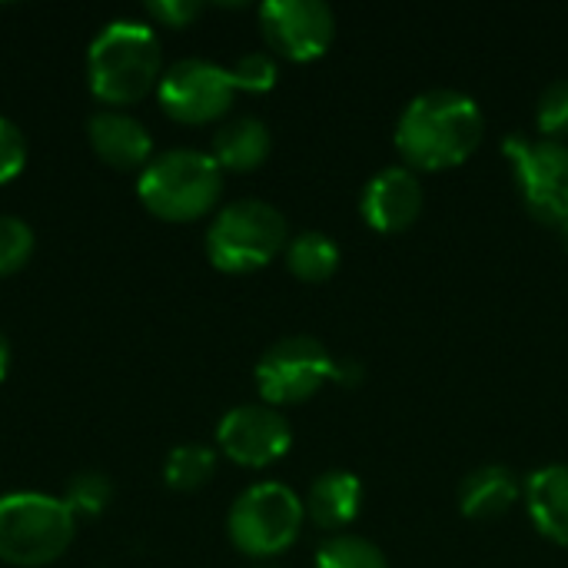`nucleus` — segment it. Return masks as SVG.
<instances>
[{
    "label": "nucleus",
    "instance_id": "5701e85b",
    "mask_svg": "<svg viewBox=\"0 0 568 568\" xmlns=\"http://www.w3.org/2000/svg\"><path fill=\"white\" fill-rule=\"evenodd\" d=\"M536 130L542 140H562L568 133V77L552 80L536 106Z\"/></svg>",
    "mask_w": 568,
    "mask_h": 568
},
{
    "label": "nucleus",
    "instance_id": "39448f33",
    "mask_svg": "<svg viewBox=\"0 0 568 568\" xmlns=\"http://www.w3.org/2000/svg\"><path fill=\"white\" fill-rule=\"evenodd\" d=\"M290 243L286 216L266 200H236L206 230V256L220 273H256Z\"/></svg>",
    "mask_w": 568,
    "mask_h": 568
},
{
    "label": "nucleus",
    "instance_id": "c756f323",
    "mask_svg": "<svg viewBox=\"0 0 568 568\" xmlns=\"http://www.w3.org/2000/svg\"><path fill=\"white\" fill-rule=\"evenodd\" d=\"M260 568H276V566H260Z\"/></svg>",
    "mask_w": 568,
    "mask_h": 568
},
{
    "label": "nucleus",
    "instance_id": "412c9836",
    "mask_svg": "<svg viewBox=\"0 0 568 568\" xmlns=\"http://www.w3.org/2000/svg\"><path fill=\"white\" fill-rule=\"evenodd\" d=\"M113 499V486L103 473H77L67 483L63 503L73 516H100Z\"/></svg>",
    "mask_w": 568,
    "mask_h": 568
},
{
    "label": "nucleus",
    "instance_id": "7ed1b4c3",
    "mask_svg": "<svg viewBox=\"0 0 568 568\" xmlns=\"http://www.w3.org/2000/svg\"><path fill=\"white\" fill-rule=\"evenodd\" d=\"M136 193L153 216L166 223H190L216 206L223 193V170L213 153L190 146L166 150L143 166Z\"/></svg>",
    "mask_w": 568,
    "mask_h": 568
},
{
    "label": "nucleus",
    "instance_id": "423d86ee",
    "mask_svg": "<svg viewBox=\"0 0 568 568\" xmlns=\"http://www.w3.org/2000/svg\"><path fill=\"white\" fill-rule=\"evenodd\" d=\"M306 506L283 483H256L236 496L226 532L230 542L250 559H273L286 552L303 529Z\"/></svg>",
    "mask_w": 568,
    "mask_h": 568
},
{
    "label": "nucleus",
    "instance_id": "f3484780",
    "mask_svg": "<svg viewBox=\"0 0 568 568\" xmlns=\"http://www.w3.org/2000/svg\"><path fill=\"white\" fill-rule=\"evenodd\" d=\"M270 150H273L270 126L256 116H236L213 133V160L220 163V170L230 173H250L263 166Z\"/></svg>",
    "mask_w": 568,
    "mask_h": 568
},
{
    "label": "nucleus",
    "instance_id": "2eb2a0df",
    "mask_svg": "<svg viewBox=\"0 0 568 568\" xmlns=\"http://www.w3.org/2000/svg\"><path fill=\"white\" fill-rule=\"evenodd\" d=\"M303 506H306V516L313 519V526H320L323 532H343L346 526L356 523V516L363 509V483L356 473L329 469L313 479Z\"/></svg>",
    "mask_w": 568,
    "mask_h": 568
},
{
    "label": "nucleus",
    "instance_id": "c85d7f7f",
    "mask_svg": "<svg viewBox=\"0 0 568 568\" xmlns=\"http://www.w3.org/2000/svg\"><path fill=\"white\" fill-rule=\"evenodd\" d=\"M559 236H562V246H566V253H568V223L559 226Z\"/></svg>",
    "mask_w": 568,
    "mask_h": 568
},
{
    "label": "nucleus",
    "instance_id": "6e6552de",
    "mask_svg": "<svg viewBox=\"0 0 568 568\" xmlns=\"http://www.w3.org/2000/svg\"><path fill=\"white\" fill-rule=\"evenodd\" d=\"M336 359L316 336H286L273 343L256 363V389L266 406H290L313 399L333 383Z\"/></svg>",
    "mask_w": 568,
    "mask_h": 568
},
{
    "label": "nucleus",
    "instance_id": "cd10ccee",
    "mask_svg": "<svg viewBox=\"0 0 568 568\" xmlns=\"http://www.w3.org/2000/svg\"><path fill=\"white\" fill-rule=\"evenodd\" d=\"M7 369H10V343H7V336H3V329H0V383H3V376H7Z\"/></svg>",
    "mask_w": 568,
    "mask_h": 568
},
{
    "label": "nucleus",
    "instance_id": "bb28decb",
    "mask_svg": "<svg viewBox=\"0 0 568 568\" xmlns=\"http://www.w3.org/2000/svg\"><path fill=\"white\" fill-rule=\"evenodd\" d=\"M363 379V363L356 359H336V373H333V383H343V386H356Z\"/></svg>",
    "mask_w": 568,
    "mask_h": 568
},
{
    "label": "nucleus",
    "instance_id": "a211bd4d",
    "mask_svg": "<svg viewBox=\"0 0 568 568\" xmlns=\"http://www.w3.org/2000/svg\"><path fill=\"white\" fill-rule=\"evenodd\" d=\"M283 253H286L290 273L303 283H326L339 270V260H343L336 240L320 233V230H306V233L290 236Z\"/></svg>",
    "mask_w": 568,
    "mask_h": 568
},
{
    "label": "nucleus",
    "instance_id": "dca6fc26",
    "mask_svg": "<svg viewBox=\"0 0 568 568\" xmlns=\"http://www.w3.org/2000/svg\"><path fill=\"white\" fill-rule=\"evenodd\" d=\"M519 496H523V486H519L516 473L509 466L489 463V466L473 469L463 479V486H459V513L466 519L489 523V519L506 516L519 503Z\"/></svg>",
    "mask_w": 568,
    "mask_h": 568
},
{
    "label": "nucleus",
    "instance_id": "393cba45",
    "mask_svg": "<svg viewBox=\"0 0 568 568\" xmlns=\"http://www.w3.org/2000/svg\"><path fill=\"white\" fill-rule=\"evenodd\" d=\"M27 163V140L17 123L0 116V183H10Z\"/></svg>",
    "mask_w": 568,
    "mask_h": 568
},
{
    "label": "nucleus",
    "instance_id": "6ab92c4d",
    "mask_svg": "<svg viewBox=\"0 0 568 568\" xmlns=\"http://www.w3.org/2000/svg\"><path fill=\"white\" fill-rule=\"evenodd\" d=\"M213 473H216V453L200 443L170 449V456L163 463V479L176 493H193V489L206 486L213 479Z\"/></svg>",
    "mask_w": 568,
    "mask_h": 568
},
{
    "label": "nucleus",
    "instance_id": "f03ea898",
    "mask_svg": "<svg viewBox=\"0 0 568 568\" xmlns=\"http://www.w3.org/2000/svg\"><path fill=\"white\" fill-rule=\"evenodd\" d=\"M160 37L150 23L113 20L106 23L87 53V80L97 100L110 106L143 100L160 80Z\"/></svg>",
    "mask_w": 568,
    "mask_h": 568
},
{
    "label": "nucleus",
    "instance_id": "f257e3e1",
    "mask_svg": "<svg viewBox=\"0 0 568 568\" xmlns=\"http://www.w3.org/2000/svg\"><path fill=\"white\" fill-rule=\"evenodd\" d=\"M486 133L479 103L459 90H426L396 120V150L409 170H453L466 163Z\"/></svg>",
    "mask_w": 568,
    "mask_h": 568
},
{
    "label": "nucleus",
    "instance_id": "9b49d317",
    "mask_svg": "<svg viewBox=\"0 0 568 568\" xmlns=\"http://www.w3.org/2000/svg\"><path fill=\"white\" fill-rule=\"evenodd\" d=\"M216 443L226 459L246 469H263L283 459L293 446V429L276 406L250 403L230 409L216 426Z\"/></svg>",
    "mask_w": 568,
    "mask_h": 568
},
{
    "label": "nucleus",
    "instance_id": "0eeeda50",
    "mask_svg": "<svg viewBox=\"0 0 568 568\" xmlns=\"http://www.w3.org/2000/svg\"><path fill=\"white\" fill-rule=\"evenodd\" d=\"M503 153L513 166L526 210L556 230L568 223V143L506 136Z\"/></svg>",
    "mask_w": 568,
    "mask_h": 568
},
{
    "label": "nucleus",
    "instance_id": "4468645a",
    "mask_svg": "<svg viewBox=\"0 0 568 568\" xmlns=\"http://www.w3.org/2000/svg\"><path fill=\"white\" fill-rule=\"evenodd\" d=\"M523 499L536 532L552 546H568V466L536 469L523 486Z\"/></svg>",
    "mask_w": 568,
    "mask_h": 568
},
{
    "label": "nucleus",
    "instance_id": "9d476101",
    "mask_svg": "<svg viewBox=\"0 0 568 568\" xmlns=\"http://www.w3.org/2000/svg\"><path fill=\"white\" fill-rule=\"evenodd\" d=\"M260 30L273 53L310 63L320 60L336 37V13L323 0H266Z\"/></svg>",
    "mask_w": 568,
    "mask_h": 568
},
{
    "label": "nucleus",
    "instance_id": "aec40b11",
    "mask_svg": "<svg viewBox=\"0 0 568 568\" xmlns=\"http://www.w3.org/2000/svg\"><path fill=\"white\" fill-rule=\"evenodd\" d=\"M316 568H389L379 546H373L363 536H329L320 552H316Z\"/></svg>",
    "mask_w": 568,
    "mask_h": 568
},
{
    "label": "nucleus",
    "instance_id": "f8f14e48",
    "mask_svg": "<svg viewBox=\"0 0 568 568\" xmlns=\"http://www.w3.org/2000/svg\"><path fill=\"white\" fill-rule=\"evenodd\" d=\"M359 213L366 226L376 233H403L406 226H413L423 213V183L416 170L409 166L379 170L359 196Z\"/></svg>",
    "mask_w": 568,
    "mask_h": 568
},
{
    "label": "nucleus",
    "instance_id": "a878e982",
    "mask_svg": "<svg viewBox=\"0 0 568 568\" xmlns=\"http://www.w3.org/2000/svg\"><path fill=\"white\" fill-rule=\"evenodd\" d=\"M200 3L196 0H150L146 3V13L153 17V20H160L163 27H190L196 17H200Z\"/></svg>",
    "mask_w": 568,
    "mask_h": 568
},
{
    "label": "nucleus",
    "instance_id": "b1692460",
    "mask_svg": "<svg viewBox=\"0 0 568 568\" xmlns=\"http://www.w3.org/2000/svg\"><path fill=\"white\" fill-rule=\"evenodd\" d=\"M226 70H230L233 87H236V90H250V93H266V90H273V87H276V77H280V67H276L273 53H263V50L243 53V57H240L233 67H226Z\"/></svg>",
    "mask_w": 568,
    "mask_h": 568
},
{
    "label": "nucleus",
    "instance_id": "20e7f679",
    "mask_svg": "<svg viewBox=\"0 0 568 568\" xmlns=\"http://www.w3.org/2000/svg\"><path fill=\"white\" fill-rule=\"evenodd\" d=\"M77 532V516L63 499L43 493L0 496V562L40 568L57 562Z\"/></svg>",
    "mask_w": 568,
    "mask_h": 568
},
{
    "label": "nucleus",
    "instance_id": "4be33fe9",
    "mask_svg": "<svg viewBox=\"0 0 568 568\" xmlns=\"http://www.w3.org/2000/svg\"><path fill=\"white\" fill-rule=\"evenodd\" d=\"M33 256V230L20 216H0V276L27 266Z\"/></svg>",
    "mask_w": 568,
    "mask_h": 568
},
{
    "label": "nucleus",
    "instance_id": "1a4fd4ad",
    "mask_svg": "<svg viewBox=\"0 0 568 568\" xmlns=\"http://www.w3.org/2000/svg\"><path fill=\"white\" fill-rule=\"evenodd\" d=\"M160 106L180 123H210L223 116L236 97L230 70L200 57L176 60L160 77Z\"/></svg>",
    "mask_w": 568,
    "mask_h": 568
},
{
    "label": "nucleus",
    "instance_id": "ddd939ff",
    "mask_svg": "<svg viewBox=\"0 0 568 568\" xmlns=\"http://www.w3.org/2000/svg\"><path fill=\"white\" fill-rule=\"evenodd\" d=\"M87 136L93 153L116 166V170H136L153 160V140L146 126L120 110H97L87 123Z\"/></svg>",
    "mask_w": 568,
    "mask_h": 568
}]
</instances>
